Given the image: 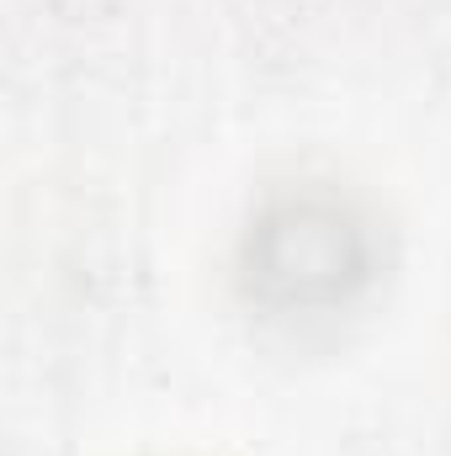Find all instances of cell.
<instances>
[{
    "mask_svg": "<svg viewBox=\"0 0 451 456\" xmlns=\"http://www.w3.org/2000/svg\"><path fill=\"white\" fill-rule=\"evenodd\" d=\"M393 228L382 208L330 170H292L255 191L234 233V297L260 335L330 345L382 292Z\"/></svg>",
    "mask_w": 451,
    "mask_h": 456,
    "instance_id": "1",
    "label": "cell"
}]
</instances>
